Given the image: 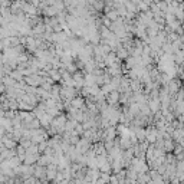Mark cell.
Segmentation results:
<instances>
[{
	"mask_svg": "<svg viewBox=\"0 0 184 184\" xmlns=\"http://www.w3.org/2000/svg\"><path fill=\"white\" fill-rule=\"evenodd\" d=\"M68 150H69V151H68V153H72V150H73V148H72V147H69ZM68 153H66V154H68ZM68 158H69V160H75V155H69V157H68Z\"/></svg>",
	"mask_w": 184,
	"mask_h": 184,
	"instance_id": "cell-3",
	"label": "cell"
},
{
	"mask_svg": "<svg viewBox=\"0 0 184 184\" xmlns=\"http://www.w3.org/2000/svg\"><path fill=\"white\" fill-rule=\"evenodd\" d=\"M108 101L111 102V104H115L116 101H118V92H115V91H112L111 92V95L108 97Z\"/></svg>",
	"mask_w": 184,
	"mask_h": 184,
	"instance_id": "cell-1",
	"label": "cell"
},
{
	"mask_svg": "<svg viewBox=\"0 0 184 184\" xmlns=\"http://www.w3.org/2000/svg\"><path fill=\"white\" fill-rule=\"evenodd\" d=\"M83 104V99H81V98H76V99H73L72 101V105H73V108H81Z\"/></svg>",
	"mask_w": 184,
	"mask_h": 184,
	"instance_id": "cell-2",
	"label": "cell"
}]
</instances>
